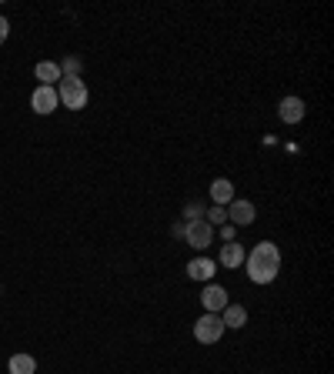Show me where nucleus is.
Returning a JSON list of instances; mask_svg holds the SVG:
<instances>
[{
    "instance_id": "nucleus-6",
    "label": "nucleus",
    "mask_w": 334,
    "mask_h": 374,
    "mask_svg": "<svg viewBox=\"0 0 334 374\" xmlns=\"http://www.w3.org/2000/svg\"><path fill=\"white\" fill-rule=\"evenodd\" d=\"M254 218H257V208L251 201L234 198L227 204V224H234V228H247V224H254Z\"/></svg>"
},
{
    "instance_id": "nucleus-15",
    "label": "nucleus",
    "mask_w": 334,
    "mask_h": 374,
    "mask_svg": "<svg viewBox=\"0 0 334 374\" xmlns=\"http://www.w3.org/2000/svg\"><path fill=\"white\" fill-rule=\"evenodd\" d=\"M204 214H208L204 220H208L211 228H214V224H227V208H221V204H214V208H208Z\"/></svg>"
},
{
    "instance_id": "nucleus-7",
    "label": "nucleus",
    "mask_w": 334,
    "mask_h": 374,
    "mask_svg": "<svg viewBox=\"0 0 334 374\" xmlns=\"http://www.w3.org/2000/svg\"><path fill=\"white\" fill-rule=\"evenodd\" d=\"M214 274H217V261L204 257V254H200V257H194V261L188 265V277H190V281H200V284H208Z\"/></svg>"
},
{
    "instance_id": "nucleus-4",
    "label": "nucleus",
    "mask_w": 334,
    "mask_h": 374,
    "mask_svg": "<svg viewBox=\"0 0 334 374\" xmlns=\"http://www.w3.org/2000/svg\"><path fill=\"white\" fill-rule=\"evenodd\" d=\"M181 237H184L190 247H198V251H208V247H211V241H214V228H211V224H208L204 218L188 220V224H184V231H181Z\"/></svg>"
},
{
    "instance_id": "nucleus-14",
    "label": "nucleus",
    "mask_w": 334,
    "mask_h": 374,
    "mask_svg": "<svg viewBox=\"0 0 334 374\" xmlns=\"http://www.w3.org/2000/svg\"><path fill=\"white\" fill-rule=\"evenodd\" d=\"M7 371L11 374H33L37 371V361H33L31 354H14L11 361H7Z\"/></svg>"
},
{
    "instance_id": "nucleus-8",
    "label": "nucleus",
    "mask_w": 334,
    "mask_h": 374,
    "mask_svg": "<svg viewBox=\"0 0 334 374\" xmlns=\"http://www.w3.org/2000/svg\"><path fill=\"white\" fill-rule=\"evenodd\" d=\"M57 90L54 87H37L31 94V107H33V114H54L57 110Z\"/></svg>"
},
{
    "instance_id": "nucleus-12",
    "label": "nucleus",
    "mask_w": 334,
    "mask_h": 374,
    "mask_svg": "<svg viewBox=\"0 0 334 374\" xmlns=\"http://www.w3.org/2000/svg\"><path fill=\"white\" fill-rule=\"evenodd\" d=\"M208 191H211V201H214V204H221V208H227V204L234 201V184L227 181V177H217Z\"/></svg>"
},
{
    "instance_id": "nucleus-2",
    "label": "nucleus",
    "mask_w": 334,
    "mask_h": 374,
    "mask_svg": "<svg viewBox=\"0 0 334 374\" xmlns=\"http://www.w3.org/2000/svg\"><path fill=\"white\" fill-rule=\"evenodd\" d=\"M57 100L64 104V107H70V110H84L87 107V84L80 78H60V84H57Z\"/></svg>"
},
{
    "instance_id": "nucleus-19",
    "label": "nucleus",
    "mask_w": 334,
    "mask_h": 374,
    "mask_svg": "<svg viewBox=\"0 0 334 374\" xmlns=\"http://www.w3.org/2000/svg\"><path fill=\"white\" fill-rule=\"evenodd\" d=\"M7 33H11V21H7V17H0V44L7 41Z\"/></svg>"
},
{
    "instance_id": "nucleus-1",
    "label": "nucleus",
    "mask_w": 334,
    "mask_h": 374,
    "mask_svg": "<svg viewBox=\"0 0 334 374\" xmlns=\"http://www.w3.org/2000/svg\"><path fill=\"white\" fill-rule=\"evenodd\" d=\"M244 267H247V277L254 281V284H271L281 271V251L278 244L271 241H261L254 251L244 257Z\"/></svg>"
},
{
    "instance_id": "nucleus-3",
    "label": "nucleus",
    "mask_w": 334,
    "mask_h": 374,
    "mask_svg": "<svg viewBox=\"0 0 334 374\" xmlns=\"http://www.w3.org/2000/svg\"><path fill=\"white\" fill-rule=\"evenodd\" d=\"M224 321H221V314H200L198 321H194V338H198L200 344H217L224 338Z\"/></svg>"
},
{
    "instance_id": "nucleus-11",
    "label": "nucleus",
    "mask_w": 334,
    "mask_h": 374,
    "mask_svg": "<svg viewBox=\"0 0 334 374\" xmlns=\"http://www.w3.org/2000/svg\"><path fill=\"white\" fill-rule=\"evenodd\" d=\"M33 74H37V80H41V87H54V84H60V64H54V60H41V64L33 67Z\"/></svg>"
},
{
    "instance_id": "nucleus-10",
    "label": "nucleus",
    "mask_w": 334,
    "mask_h": 374,
    "mask_svg": "<svg viewBox=\"0 0 334 374\" xmlns=\"http://www.w3.org/2000/svg\"><path fill=\"white\" fill-rule=\"evenodd\" d=\"M278 117L284 124H298L301 117H304V100L301 97H284L278 104Z\"/></svg>"
},
{
    "instance_id": "nucleus-17",
    "label": "nucleus",
    "mask_w": 334,
    "mask_h": 374,
    "mask_svg": "<svg viewBox=\"0 0 334 374\" xmlns=\"http://www.w3.org/2000/svg\"><path fill=\"white\" fill-rule=\"evenodd\" d=\"M234 234H237V228H234V224H224V228H221V237H224V244H227V241H237Z\"/></svg>"
},
{
    "instance_id": "nucleus-16",
    "label": "nucleus",
    "mask_w": 334,
    "mask_h": 374,
    "mask_svg": "<svg viewBox=\"0 0 334 374\" xmlns=\"http://www.w3.org/2000/svg\"><path fill=\"white\" fill-rule=\"evenodd\" d=\"M60 74H67V78H77V74H80V60H77V57H64Z\"/></svg>"
},
{
    "instance_id": "nucleus-9",
    "label": "nucleus",
    "mask_w": 334,
    "mask_h": 374,
    "mask_svg": "<svg viewBox=\"0 0 334 374\" xmlns=\"http://www.w3.org/2000/svg\"><path fill=\"white\" fill-rule=\"evenodd\" d=\"M244 257H247V251L241 247V244H237V241H227V244L221 247V254H217V265H221V267H231V271H234V267H244Z\"/></svg>"
},
{
    "instance_id": "nucleus-13",
    "label": "nucleus",
    "mask_w": 334,
    "mask_h": 374,
    "mask_svg": "<svg viewBox=\"0 0 334 374\" xmlns=\"http://www.w3.org/2000/svg\"><path fill=\"white\" fill-rule=\"evenodd\" d=\"M221 321H224V328L241 331L247 324V308H241V304H227V308L221 311Z\"/></svg>"
},
{
    "instance_id": "nucleus-18",
    "label": "nucleus",
    "mask_w": 334,
    "mask_h": 374,
    "mask_svg": "<svg viewBox=\"0 0 334 374\" xmlns=\"http://www.w3.org/2000/svg\"><path fill=\"white\" fill-rule=\"evenodd\" d=\"M204 214V204H188V220H198Z\"/></svg>"
},
{
    "instance_id": "nucleus-5",
    "label": "nucleus",
    "mask_w": 334,
    "mask_h": 374,
    "mask_svg": "<svg viewBox=\"0 0 334 374\" xmlns=\"http://www.w3.org/2000/svg\"><path fill=\"white\" fill-rule=\"evenodd\" d=\"M200 304H204V311H208V314H221V311L231 304V301H227V287L208 281V284H204V291H200Z\"/></svg>"
}]
</instances>
